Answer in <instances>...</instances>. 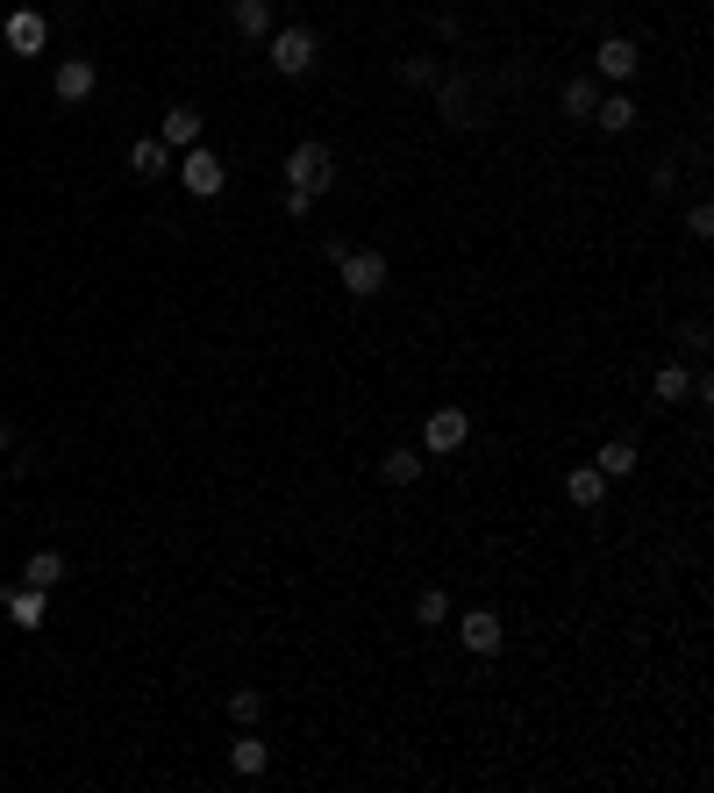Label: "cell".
Returning <instances> with one entry per match:
<instances>
[{
  "label": "cell",
  "mask_w": 714,
  "mask_h": 793,
  "mask_svg": "<svg viewBox=\"0 0 714 793\" xmlns=\"http://www.w3.org/2000/svg\"><path fill=\"white\" fill-rule=\"evenodd\" d=\"M329 179H336V151L329 143H293L286 151V187H301V193H329Z\"/></svg>",
  "instance_id": "1"
},
{
  "label": "cell",
  "mask_w": 714,
  "mask_h": 793,
  "mask_svg": "<svg viewBox=\"0 0 714 793\" xmlns=\"http://www.w3.org/2000/svg\"><path fill=\"white\" fill-rule=\"evenodd\" d=\"M315 57H322V36L315 29H301V22H293V29H272V72L279 79H307Z\"/></svg>",
  "instance_id": "2"
},
{
  "label": "cell",
  "mask_w": 714,
  "mask_h": 793,
  "mask_svg": "<svg viewBox=\"0 0 714 793\" xmlns=\"http://www.w3.org/2000/svg\"><path fill=\"white\" fill-rule=\"evenodd\" d=\"M336 279H343V294H350V300L386 294V251H343V258H336Z\"/></svg>",
  "instance_id": "3"
},
{
  "label": "cell",
  "mask_w": 714,
  "mask_h": 793,
  "mask_svg": "<svg viewBox=\"0 0 714 793\" xmlns=\"http://www.w3.org/2000/svg\"><path fill=\"white\" fill-rule=\"evenodd\" d=\"M472 436V422H464V408H436L422 422V458H450V450Z\"/></svg>",
  "instance_id": "4"
},
{
  "label": "cell",
  "mask_w": 714,
  "mask_h": 793,
  "mask_svg": "<svg viewBox=\"0 0 714 793\" xmlns=\"http://www.w3.org/2000/svg\"><path fill=\"white\" fill-rule=\"evenodd\" d=\"M0 36H8V51H15V57H43V43H51V22L36 15V8H15Z\"/></svg>",
  "instance_id": "5"
},
{
  "label": "cell",
  "mask_w": 714,
  "mask_h": 793,
  "mask_svg": "<svg viewBox=\"0 0 714 793\" xmlns=\"http://www.w3.org/2000/svg\"><path fill=\"white\" fill-rule=\"evenodd\" d=\"M179 179H187V193H201V201H215V193L229 187V172H221V157H215V151H201V143H193V151H187V165H179Z\"/></svg>",
  "instance_id": "6"
},
{
  "label": "cell",
  "mask_w": 714,
  "mask_h": 793,
  "mask_svg": "<svg viewBox=\"0 0 714 793\" xmlns=\"http://www.w3.org/2000/svg\"><path fill=\"white\" fill-rule=\"evenodd\" d=\"M594 65H600V79H614V87H622V79H636V65H643V51H636L629 36H608V43H600V51H594Z\"/></svg>",
  "instance_id": "7"
},
{
  "label": "cell",
  "mask_w": 714,
  "mask_h": 793,
  "mask_svg": "<svg viewBox=\"0 0 714 793\" xmlns=\"http://www.w3.org/2000/svg\"><path fill=\"white\" fill-rule=\"evenodd\" d=\"M458 637H464V651L494 657V651H500V615H494V607H472V615L458 622Z\"/></svg>",
  "instance_id": "8"
},
{
  "label": "cell",
  "mask_w": 714,
  "mask_h": 793,
  "mask_svg": "<svg viewBox=\"0 0 714 793\" xmlns=\"http://www.w3.org/2000/svg\"><path fill=\"white\" fill-rule=\"evenodd\" d=\"M93 79H101V72L86 65V57H65V65L51 72V87H58V101H65V107H79L86 93H93Z\"/></svg>",
  "instance_id": "9"
},
{
  "label": "cell",
  "mask_w": 714,
  "mask_h": 793,
  "mask_svg": "<svg viewBox=\"0 0 714 793\" xmlns=\"http://www.w3.org/2000/svg\"><path fill=\"white\" fill-rule=\"evenodd\" d=\"M594 121L608 129V137H622V129H636V101H629V93H600V101H594Z\"/></svg>",
  "instance_id": "10"
},
{
  "label": "cell",
  "mask_w": 714,
  "mask_h": 793,
  "mask_svg": "<svg viewBox=\"0 0 714 793\" xmlns=\"http://www.w3.org/2000/svg\"><path fill=\"white\" fill-rule=\"evenodd\" d=\"M237 36H272V0H229Z\"/></svg>",
  "instance_id": "11"
},
{
  "label": "cell",
  "mask_w": 714,
  "mask_h": 793,
  "mask_svg": "<svg viewBox=\"0 0 714 793\" xmlns=\"http://www.w3.org/2000/svg\"><path fill=\"white\" fill-rule=\"evenodd\" d=\"M436 107L464 129V121H472V87H464V79H436Z\"/></svg>",
  "instance_id": "12"
},
{
  "label": "cell",
  "mask_w": 714,
  "mask_h": 793,
  "mask_svg": "<svg viewBox=\"0 0 714 793\" xmlns=\"http://www.w3.org/2000/svg\"><path fill=\"white\" fill-rule=\"evenodd\" d=\"M564 494H572V508H600V494H608V479H600V465H578L572 479H564Z\"/></svg>",
  "instance_id": "13"
},
{
  "label": "cell",
  "mask_w": 714,
  "mask_h": 793,
  "mask_svg": "<svg viewBox=\"0 0 714 793\" xmlns=\"http://www.w3.org/2000/svg\"><path fill=\"white\" fill-rule=\"evenodd\" d=\"M129 165H137L143 179H157V172H171V143L165 137H143L137 151H129Z\"/></svg>",
  "instance_id": "14"
},
{
  "label": "cell",
  "mask_w": 714,
  "mask_h": 793,
  "mask_svg": "<svg viewBox=\"0 0 714 793\" xmlns=\"http://www.w3.org/2000/svg\"><path fill=\"white\" fill-rule=\"evenodd\" d=\"M58 579H65V558H58V551H36L29 565H22V587H43V593H51Z\"/></svg>",
  "instance_id": "15"
},
{
  "label": "cell",
  "mask_w": 714,
  "mask_h": 793,
  "mask_svg": "<svg viewBox=\"0 0 714 793\" xmlns=\"http://www.w3.org/2000/svg\"><path fill=\"white\" fill-rule=\"evenodd\" d=\"M165 143L171 151H193V143H201V115H193V107H171L165 115Z\"/></svg>",
  "instance_id": "16"
},
{
  "label": "cell",
  "mask_w": 714,
  "mask_h": 793,
  "mask_svg": "<svg viewBox=\"0 0 714 793\" xmlns=\"http://www.w3.org/2000/svg\"><path fill=\"white\" fill-rule=\"evenodd\" d=\"M229 765H237L243 779H257V772H265V765H272V751H265V743H257V737H237V743H229Z\"/></svg>",
  "instance_id": "17"
},
{
  "label": "cell",
  "mask_w": 714,
  "mask_h": 793,
  "mask_svg": "<svg viewBox=\"0 0 714 793\" xmlns=\"http://www.w3.org/2000/svg\"><path fill=\"white\" fill-rule=\"evenodd\" d=\"M8 615H15V629H43V587L8 593Z\"/></svg>",
  "instance_id": "18"
},
{
  "label": "cell",
  "mask_w": 714,
  "mask_h": 793,
  "mask_svg": "<svg viewBox=\"0 0 714 793\" xmlns=\"http://www.w3.org/2000/svg\"><path fill=\"white\" fill-rule=\"evenodd\" d=\"M594 465H600V479H629L636 472V444H600Z\"/></svg>",
  "instance_id": "19"
},
{
  "label": "cell",
  "mask_w": 714,
  "mask_h": 793,
  "mask_svg": "<svg viewBox=\"0 0 714 793\" xmlns=\"http://www.w3.org/2000/svg\"><path fill=\"white\" fill-rule=\"evenodd\" d=\"M379 472H386V486H415V479H422V450H386V465H379Z\"/></svg>",
  "instance_id": "20"
},
{
  "label": "cell",
  "mask_w": 714,
  "mask_h": 793,
  "mask_svg": "<svg viewBox=\"0 0 714 793\" xmlns=\"http://www.w3.org/2000/svg\"><path fill=\"white\" fill-rule=\"evenodd\" d=\"M594 101H600L594 79H572V87H564V115L572 121H594Z\"/></svg>",
  "instance_id": "21"
},
{
  "label": "cell",
  "mask_w": 714,
  "mask_h": 793,
  "mask_svg": "<svg viewBox=\"0 0 714 793\" xmlns=\"http://www.w3.org/2000/svg\"><path fill=\"white\" fill-rule=\"evenodd\" d=\"M686 386H693V380H686V364H664L658 380H650V400H664V408H672V400H686Z\"/></svg>",
  "instance_id": "22"
},
{
  "label": "cell",
  "mask_w": 714,
  "mask_h": 793,
  "mask_svg": "<svg viewBox=\"0 0 714 793\" xmlns=\"http://www.w3.org/2000/svg\"><path fill=\"white\" fill-rule=\"evenodd\" d=\"M229 715H237V722H257V715H265V693H257V687H237V693H229Z\"/></svg>",
  "instance_id": "23"
},
{
  "label": "cell",
  "mask_w": 714,
  "mask_h": 793,
  "mask_svg": "<svg viewBox=\"0 0 714 793\" xmlns=\"http://www.w3.org/2000/svg\"><path fill=\"white\" fill-rule=\"evenodd\" d=\"M686 236H693V243H707V236H714V207H707V201L686 207Z\"/></svg>",
  "instance_id": "24"
},
{
  "label": "cell",
  "mask_w": 714,
  "mask_h": 793,
  "mask_svg": "<svg viewBox=\"0 0 714 793\" xmlns=\"http://www.w3.org/2000/svg\"><path fill=\"white\" fill-rule=\"evenodd\" d=\"M415 615H422V622H450V593H443V587H429L422 601H415Z\"/></svg>",
  "instance_id": "25"
},
{
  "label": "cell",
  "mask_w": 714,
  "mask_h": 793,
  "mask_svg": "<svg viewBox=\"0 0 714 793\" xmlns=\"http://www.w3.org/2000/svg\"><path fill=\"white\" fill-rule=\"evenodd\" d=\"M400 79H408V87H436L443 72H436V65H429V57H408V65H400Z\"/></svg>",
  "instance_id": "26"
},
{
  "label": "cell",
  "mask_w": 714,
  "mask_h": 793,
  "mask_svg": "<svg viewBox=\"0 0 714 793\" xmlns=\"http://www.w3.org/2000/svg\"><path fill=\"white\" fill-rule=\"evenodd\" d=\"M8 444H15V430H8V422H0V450H8Z\"/></svg>",
  "instance_id": "27"
}]
</instances>
